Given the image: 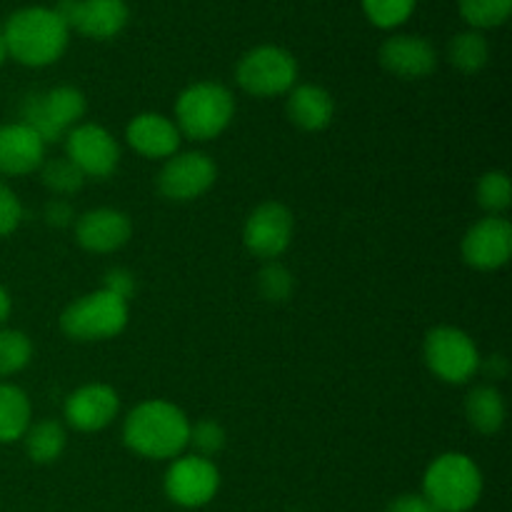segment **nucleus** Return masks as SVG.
Returning a JSON list of instances; mask_svg holds the SVG:
<instances>
[{"label":"nucleus","mask_w":512,"mask_h":512,"mask_svg":"<svg viewBox=\"0 0 512 512\" xmlns=\"http://www.w3.org/2000/svg\"><path fill=\"white\" fill-rule=\"evenodd\" d=\"M423 495L440 512H468L483 495V473L468 455L445 453L425 470Z\"/></svg>","instance_id":"7ed1b4c3"},{"label":"nucleus","mask_w":512,"mask_h":512,"mask_svg":"<svg viewBox=\"0 0 512 512\" xmlns=\"http://www.w3.org/2000/svg\"><path fill=\"white\" fill-rule=\"evenodd\" d=\"M418 0H363L368 20L378 28H395L413 15Z\"/></svg>","instance_id":"c85d7f7f"},{"label":"nucleus","mask_w":512,"mask_h":512,"mask_svg":"<svg viewBox=\"0 0 512 512\" xmlns=\"http://www.w3.org/2000/svg\"><path fill=\"white\" fill-rule=\"evenodd\" d=\"M30 400L18 385L0 383V443L23 440L30 428Z\"/></svg>","instance_id":"4be33fe9"},{"label":"nucleus","mask_w":512,"mask_h":512,"mask_svg":"<svg viewBox=\"0 0 512 512\" xmlns=\"http://www.w3.org/2000/svg\"><path fill=\"white\" fill-rule=\"evenodd\" d=\"M23 220V205H20L18 195L0 180V238L13 233Z\"/></svg>","instance_id":"2f4dec72"},{"label":"nucleus","mask_w":512,"mask_h":512,"mask_svg":"<svg viewBox=\"0 0 512 512\" xmlns=\"http://www.w3.org/2000/svg\"><path fill=\"white\" fill-rule=\"evenodd\" d=\"M43 168V183L45 188L53 190L58 195H73L83 188L85 175L80 173L78 165L68 158H53L48 163L40 165Z\"/></svg>","instance_id":"cd10ccee"},{"label":"nucleus","mask_w":512,"mask_h":512,"mask_svg":"<svg viewBox=\"0 0 512 512\" xmlns=\"http://www.w3.org/2000/svg\"><path fill=\"white\" fill-rule=\"evenodd\" d=\"M3 35L8 55L30 68H43L65 53L70 30L53 8L30 5L10 15Z\"/></svg>","instance_id":"f03ea898"},{"label":"nucleus","mask_w":512,"mask_h":512,"mask_svg":"<svg viewBox=\"0 0 512 512\" xmlns=\"http://www.w3.org/2000/svg\"><path fill=\"white\" fill-rule=\"evenodd\" d=\"M238 85L258 98L290 93L298 80V60L278 45H258L240 58L235 68Z\"/></svg>","instance_id":"0eeeda50"},{"label":"nucleus","mask_w":512,"mask_h":512,"mask_svg":"<svg viewBox=\"0 0 512 512\" xmlns=\"http://www.w3.org/2000/svg\"><path fill=\"white\" fill-rule=\"evenodd\" d=\"M258 290L265 300H270V303H280V300L288 298L290 290H293V275H290L280 263L270 260V263L260 270Z\"/></svg>","instance_id":"7c9ffc66"},{"label":"nucleus","mask_w":512,"mask_h":512,"mask_svg":"<svg viewBox=\"0 0 512 512\" xmlns=\"http://www.w3.org/2000/svg\"><path fill=\"white\" fill-rule=\"evenodd\" d=\"M23 440L28 458L38 465H48L63 455L65 445H68V433L58 420H40V423L30 425Z\"/></svg>","instance_id":"5701e85b"},{"label":"nucleus","mask_w":512,"mask_h":512,"mask_svg":"<svg viewBox=\"0 0 512 512\" xmlns=\"http://www.w3.org/2000/svg\"><path fill=\"white\" fill-rule=\"evenodd\" d=\"M33 358V343L20 330H0V378L15 375Z\"/></svg>","instance_id":"393cba45"},{"label":"nucleus","mask_w":512,"mask_h":512,"mask_svg":"<svg viewBox=\"0 0 512 512\" xmlns=\"http://www.w3.org/2000/svg\"><path fill=\"white\" fill-rule=\"evenodd\" d=\"M505 400L495 385H478L465 398V418L478 433L495 435L505 425Z\"/></svg>","instance_id":"412c9836"},{"label":"nucleus","mask_w":512,"mask_h":512,"mask_svg":"<svg viewBox=\"0 0 512 512\" xmlns=\"http://www.w3.org/2000/svg\"><path fill=\"white\" fill-rule=\"evenodd\" d=\"M180 130L160 113H140L125 128V140L143 158H170L180 148Z\"/></svg>","instance_id":"6ab92c4d"},{"label":"nucleus","mask_w":512,"mask_h":512,"mask_svg":"<svg viewBox=\"0 0 512 512\" xmlns=\"http://www.w3.org/2000/svg\"><path fill=\"white\" fill-rule=\"evenodd\" d=\"M103 288L110 290V293L120 295V298H123V300H128L130 295H133V290H135L133 273H130V270H125V268L108 270V273H105V285H103Z\"/></svg>","instance_id":"473e14b6"},{"label":"nucleus","mask_w":512,"mask_h":512,"mask_svg":"<svg viewBox=\"0 0 512 512\" xmlns=\"http://www.w3.org/2000/svg\"><path fill=\"white\" fill-rule=\"evenodd\" d=\"M293 240V213L283 203H260L248 215L243 228V243L255 258L275 260L288 250Z\"/></svg>","instance_id":"9b49d317"},{"label":"nucleus","mask_w":512,"mask_h":512,"mask_svg":"<svg viewBox=\"0 0 512 512\" xmlns=\"http://www.w3.org/2000/svg\"><path fill=\"white\" fill-rule=\"evenodd\" d=\"M188 445H193L200 458H213L220 450L225 448V430L223 425L215 423V420H198L195 425H190V440Z\"/></svg>","instance_id":"c756f323"},{"label":"nucleus","mask_w":512,"mask_h":512,"mask_svg":"<svg viewBox=\"0 0 512 512\" xmlns=\"http://www.w3.org/2000/svg\"><path fill=\"white\" fill-rule=\"evenodd\" d=\"M215 178H218V168L213 160L200 150H190V153L170 155L158 175V188L165 198L185 203V200H195L208 193Z\"/></svg>","instance_id":"f8f14e48"},{"label":"nucleus","mask_w":512,"mask_h":512,"mask_svg":"<svg viewBox=\"0 0 512 512\" xmlns=\"http://www.w3.org/2000/svg\"><path fill=\"white\" fill-rule=\"evenodd\" d=\"M120 398L110 385L90 383L65 400V420L80 433H98L118 418Z\"/></svg>","instance_id":"2eb2a0df"},{"label":"nucleus","mask_w":512,"mask_h":512,"mask_svg":"<svg viewBox=\"0 0 512 512\" xmlns=\"http://www.w3.org/2000/svg\"><path fill=\"white\" fill-rule=\"evenodd\" d=\"M218 488V468L200 455H180L165 473V495L180 508H203L218 495Z\"/></svg>","instance_id":"1a4fd4ad"},{"label":"nucleus","mask_w":512,"mask_h":512,"mask_svg":"<svg viewBox=\"0 0 512 512\" xmlns=\"http://www.w3.org/2000/svg\"><path fill=\"white\" fill-rule=\"evenodd\" d=\"M45 163V143L25 123L0 125V175H28Z\"/></svg>","instance_id":"a211bd4d"},{"label":"nucleus","mask_w":512,"mask_h":512,"mask_svg":"<svg viewBox=\"0 0 512 512\" xmlns=\"http://www.w3.org/2000/svg\"><path fill=\"white\" fill-rule=\"evenodd\" d=\"M125 325H128V300L105 288L73 300L60 315V330L80 343L115 338L123 333Z\"/></svg>","instance_id":"39448f33"},{"label":"nucleus","mask_w":512,"mask_h":512,"mask_svg":"<svg viewBox=\"0 0 512 512\" xmlns=\"http://www.w3.org/2000/svg\"><path fill=\"white\" fill-rule=\"evenodd\" d=\"M53 10L68 30H78L95 40L115 38L130 15L125 0H60Z\"/></svg>","instance_id":"ddd939ff"},{"label":"nucleus","mask_w":512,"mask_h":512,"mask_svg":"<svg viewBox=\"0 0 512 512\" xmlns=\"http://www.w3.org/2000/svg\"><path fill=\"white\" fill-rule=\"evenodd\" d=\"M485 375H488L490 380H500L505 378V373H508V360L503 358V355H490V358H480V368Z\"/></svg>","instance_id":"c9c22d12"},{"label":"nucleus","mask_w":512,"mask_h":512,"mask_svg":"<svg viewBox=\"0 0 512 512\" xmlns=\"http://www.w3.org/2000/svg\"><path fill=\"white\" fill-rule=\"evenodd\" d=\"M8 315H10V295H8V290L0 285V325L8 320Z\"/></svg>","instance_id":"e433bc0d"},{"label":"nucleus","mask_w":512,"mask_h":512,"mask_svg":"<svg viewBox=\"0 0 512 512\" xmlns=\"http://www.w3.org/2000/svg\"><path fill=\"white\" fill-rule=\"evenodd\" d=\"M423 355L430 373L443 383H468L480 368L478 345L465 330L453 328V325H438V328L430 330L425 335Z\"/></svg>","instance_id":"6e6552de"},{"label":"nucleus","mask_w":512,"mask_h":512,"mask_svg":"<svg viewBox=\"0 0 512 512\" xmlns=\"http://www.w3.org/2000/svg\"><path fill=\"white\" fill-rule=\"evenodd\" d=\"M133 225L123 210L95 208L75 220V240L90 253H115L130 240Z\"/></svg>","instance_id":"dca6fc26"},{"label":"nucleus","mask_w":512,"mask_h":512,"mask_svg":"<svg viewBox=\"0 0 512 512\" xmlns=\"http://www.w3.org/2000/svg\"><path fill=\"white\" fill-rule=\"evenodd\" d=\"M478 203L480 208L488 210L490 215H500L510 208L512 188L510 178L503 170H490L478 183Z\"/></svg>","instance_id":"bb28decb"},{"label":"nucleus","mask_w":512,"mask_h":512,"mask_svg":"<svg viewBox=\"0 0 512 512\" xmlns=\"http://www.w3.org/2000/svg\"><path fill=\"white\" fill-rule=\"evenodd\" d=\"M460 15L473 28H498L508 20L512 0H458Z\"/></svg>","instance_id":"a878e982"},{"label":"nucleus","mask_w":512,"mask_h":512,"mask_svg":"<svg viewBox=\"0 0 512 512\" xmlns=\"http://www.w3.org/2000/svg\"><path fill=\"white\" fill-rule=\"evenodd\" d=\"M335 103L333 95L325 88L313 83L295 85L288 95V118L293 120L298 128L308 130V133H318V130L328 128L333 120Z\"/></svg>","instance_id":"aec40b11"},{"label":"nucleus","mask_w":512,"mask_h":512,"mask_svg":"<svg viewBox=\"0 0 512 512\" xmlns=\"http://www.w3.org/2000/svg\"><path fill=\"white\" fill-rule=\"evenodd\" d=\"M65 158L73 160L85 178H108L120 163V145L98 123H78L65 133Z\"/></svg>","instance_id":"9d476101"},{"label":"nucleus","mask_w":512,"mask_h":512,"mask_svg":"<svg viewBox=\"0 0 512 512\" xmlns=\"http://www.w3.org/2000/svg\"><path fill=\"white\" fill-rule=\"evenodd\" d=\"M88 110L85 95L73 85H58L45 93H30L20 105V123L33 128L45 145L65 138Z\"/></svg>","instance_id":"423d86ee"},{"label":"nucleus","mask_w":512,"mask_h":512,"mask_svg":"<svg viewBox=\"0 0 512 512\" xmlns=\"http://www.w3.org/2000/svg\"><path fill=\"white\" fill-rule=\"evenodd\" d=\"M123 440L133 453L153 460L183 455L190 440V420L168 400H145L135 405L123 425Z\"/></svg>","instance_id":"f257e3e1"},{"label":"nucleus","mask_w":512,"mask_h":512,"mask_svg":"<svg viewBox=\"0 0 512 512\" xmlns=\"http://www.w3.org/2000/svg\"><path fill=\"white\" fill-rule=\"evenodd\" d=\"M488 40L480 30H465V33H458L448 45V58L460 73H480L488 63Z\"/></svg>","instance_id":"b1692460"},{"label":"nucleus","mask_w":512,"mask_h":512,"mask_svg":"<svg viewBox=\"0 0 512 512\" xmlns=\"http://www.w3.org/2000/svg\"><path fill=\"white\" fill-rule=\"evenodd\" d=\"M5 58H8V48H5V35L3 28H0V65L5 63Z\"/></svg>","instance_id":"4c0bfd02"},{"label":"nucleus","mask_w":512,"mask_h":512,"mask_svg":"<svg viewBox=\"0 0 512 512\" xmlns=\"http://www.w3.org/2000/svg\"><path fill=\"white\" fill-rule=\"evenodd\" d=\"M73 218V205H70L68 200H53V203L45 205V220H48V225H53V228H65V225L73 223Z\"/></svg>","instance_id":"f704fd0d"},{"label":"nucleus","mask_w":512,"mask_h":512,"mask_svg":"<svg viewBox=\"0 0 512 512\" xmlns=\"http://www.w3.org/2000/svg\"><path fill=\"white\" fill-rule=\"evenodd\" d=\"M385 512H440L425 495H400L388 505Z\"/></svg>","instance_id":"72a5a7b5"},{"label":"nucleus","mask_w":512,"mask_h":512,"mask_svg":"<svg viewBox=\"0 0 512 512\" xmlns=\"http://www.w3.org/2000/svg\"><path fill=\"white\" fill-rule=\"evenodd\" d=\"M235 115V100L225 85L193 83L178 95L175 125L180 135L193 140H213L223 133Z\"/></svg>","instance_id":"20e7f679"},{"label":"nucleus","mask_w":512,"mask_h":512,"mask_svg":"<svg viewBox=\"0 0 512 512\" xmlns=\"http://www.w3.org/2000/svg\"><path fill=\"white\" fill-rule=\"evenodd\" d=\"M512 225L503 215L478 220L463 238V260L475 270H498L510 260Z\"/></svg>","instance_id":"4468645a"},{"label":"nucleus","mask_w":512,"mask_h":512,"mask_svg":"<svg viewBox=\"0 0 512 512\" xmlns=\"http://www.w3.org/2000/svg\"><path fill=\"white\" fill-rule=\"evenodd\" d=\"M380 65L405 80H418L438 68V53L420 35H393L380 45Z\"/></svg>","instance_id":"f3484780"}]
</instances>
